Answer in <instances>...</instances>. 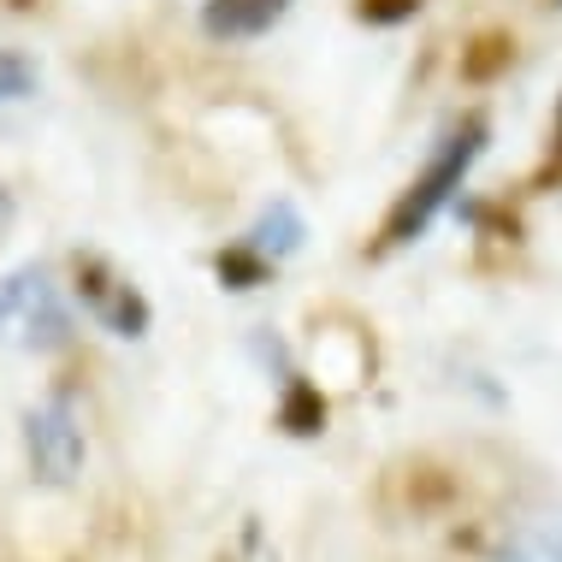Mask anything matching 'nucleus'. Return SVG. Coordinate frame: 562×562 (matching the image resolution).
I'll return each mask as SVG.
<instances>
[{"label": "nucleus", "mask_w": 562, "mask_h": 562, "mask_svg": "<svg viewBox=\"0 0 562 562\" xmlns=\"http://www.w3.org/2000/svg\"><path fill=\"white\" fill-rule=\"evenodd\" d=\"M485 143H492V125H485V113H468V119H456V125L445 131V143L432 148V160H427V172L408 184L397 202H391V214L385 225H379V243L373 249L385 255V249H403V243H415L427 225L438 220V207L450 202L456 190H462V178H468V166H474L485 155Z\"/></svg>", "instance_id": "f257e3e1"}, {"label": "nucleus", "mask_w": 562, "mask_h": 562, "mask_svg": "<svg viewBox=\"0 0 562 562\" xmlns=\"http://www.w3.org/2000/svg\"><path fill=\"white\" fill-rule=\"evenodd\" d=\"M24 450H30L36 480H48V485H66L71 474H78V468H83V427H78L71 397H48L42 408H30Z\"/></svg>", "instance_id": "f03ea898"}, {"label": "nucleus", "mask_w": 562, "mask_h": 562, "mask_svg": "<svg viewBox=\"0 0 562 562\" xmlns=\"http://www.w3.org/2000/svg\"><path fill=\"white\" fill-rule=\"evenodd\" d=\"M78 296H83V308L113 331V338H148V326H155L148 296L136 291V284L119 279L101 255H83V261H78Z\"/></svg>", "instance_id": "7ed1b4c3"}, {"label": "nucleus", "mask_w": 562, "mask_h": 562, "mask_svg": "<svg viewBox=\"0 0 562 562\" xmlns=\"http://www.w3.org/2000/svg\"><path fill=\"white\" fill-rule=\"evenodd\" d=\"M291 12V0H207L202 7V30L214 42H255Z\"/></svg>", "instance_id": "20e7f679"}, {"label": "nucleus", "mask_w": 562, "mask_h": 562, "mask_svg": "<svg viewBox=\"0 0 562 562\" xmlns=\"http://www.w3.org/2000/svg\"><path fill=\"white\" fill-rule=\"evenodd\" d=\"M279 427L291 438H321L326 432V397L321 385H308L302 373L284 379V397H279Z\"/></svg>", "instance_id": "39448f33"}, {"label": "nucleus", "mask_w": 562, "mask_h": 562, "mask_svg": "<svg viewBox=\"0 0 562 562\" xmlns=\"http://www.w3.org/2000/svg\"><path fill=\"white\" fill-rule=\"evenodd\" d=\"M243 243H249V249H261L267 261H284V255L302 249V214H296L291 202H272L267 214L249 225V237H243Z\"/></svg>", "instance_id": "423d86ee"}, {"label": "nucleus", "mask_w": 562, "mask_h": 562, "mask_svg": "<svg viewBox=\"0 0 562 562\" xmlns=\"http://www.w3.org/2000/svg\"><path fill=\"white\" fill-rule=\"evenodd\" d=\"M515 66V36L509 30H480L462 48V83H497Z\"/></svg>", "instance_id": "0eeeda50"}, {"label": "nucleus", "mask_w": 562, "mask_h": 562, "mask_svg": "<svg viewBox=\"0 0 562 562\" xmlns=\"http://www.w3.org/2000/svg\"><path fill=\"white\" fill-rule=\"evenodd\" d=\"M24 331H30V344L36 349H59L71 338V314H66V302H59L54 284H42L36 302H30V314H24Z\"/></svg>", "instance_id": "6e6552de"}, {"label": "nucleus", "mask_w": 562, "mask_h": 562, "mask_svg": "<svg viewBox=\"0 0 562 562\" xmlns=\"http://www.w3.org/2000/svg\"><path fill=\"white\" fill-rule=\"evenodd\" d=\"M214 272L225 291H261V284L272 279V261L261 249H249V243H232V249L214 255Z\"/></svg>", "instance_id": "1a4fd4ad"}, {"label": "nucleus", "mask_w": 562, "mask_h": 562, "mask_svg": "<svg viewBox=\"0 0 562 562\" xmlns=\"http://www.w3.org/2000/svg\"><path fill=\"white\" fill-rule=\"evenodd\" d=\"M42 284H48V272H42V267H19V272H12V279L0 284V326H7L12 314H30V302H36Z\"/></svg>", "instance_id": "9d476101"}, {"label": "nucleus", "mask_w": 562, "mask_h": 562, "mask_svg": "<svg viewBox=\"0 0 562 562\" xmlns=\"http://www.w3.org/2000/svg\"><path fill=\"white\" fill-rule=\"evenodd\" d=\"M420 7H427V0H356V19L373 24V30H397V24L415 19Z\"/></svg>", "instance_id": "9b49d317"}, {"label": "nucleus", "mask_w": 562, "mask_h": 562, "mask_svg": "<svg viewBox=\"0 0 562 562\" xmlns=\"http://www.w3.org/2000/svg\"><path fill=\"white\" fill-rule=\"evenodd\" d=\"M30 83H36V78H30V66H24V59H19V54H0V101H19V95H30Z\"/></svg>", "instance_id": "f8f14e48"}, {"label": "nucleus", "mask_w": 562, "mask_h": 562, "mask_svg": "<svg viewBox=\"0 0 562 562\" xmlns=\"http://www.w3.org/2000/svg\"><path fill=\"white\" fill-rule=\"evenodd\" d=\"M557 148H562V113H557ZM544 178H562V160H551V172H544ZM544 178H539V184H544Z\"/></svg>", "instance_id": "ddd939ff"}, {"label": "nucleus", "mask_w": 562, "mask_h": 562, "mask_svg": "<svg viewBox=\"0 0 562 562\" xmlns=\"http://www.w3.org/2000/svg\"><path fill=\"white\" fill-rule=\"evenodd\" d=\"M12 7H19V12H30V7H36V0H12Z\"/></svg>", "instance_id": "4468645a"}, {"label": "nucleus", "mask_w": 562, "mask_h": 562, "mask_svg": "<svg viewBox=\"0 0 562 562\" xmlns=\"http://www.w3.org/2000/svg\"><path fill=\"white\" fill-rule=\"evenodd\" d=\"M544 562H562V544H557V551H551V557H544Z\"/></svg>", "instance_id": "2eb2a0df"}]
</instances>
